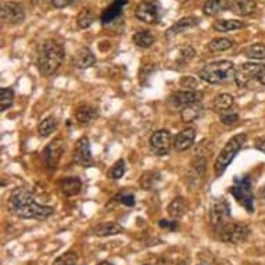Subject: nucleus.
Instances as JSON below:
<instances>
[{"label":"nucleus","mask_w":265,"mask_h":265,"mask_svg":"<svg viewBox=\"0 0 265 265\" xmlns=\"http://www.w3.org/2000/svg\"><path fill=\"white\" fill-rule=\"evenodd\" d=\"M64 150H66V143L62 137H57L46 146V149L43 151V158L49 170H56L57 164L62 160Z\"/></svg>","instance_id":"12"},{"label":"nucleus","mask_w":265,"mask_h":265,"mask_svg":"<svg viewBox=\"0 0 265 265\" xmlns=\"http://www.w3.org/2000/svg\"><path fill=\"white\" fill-rule=\"evenodd\" d=\"M133 42H135L136 46L142 49H147L150 46H153V43L156 42L154 35L151 34L150 31H137L133 35Z\"/></svg>","instance_id":"29"},{"label":"nucleus","mask_w":265,"mask_h":265,"mask_svg":"<svg viewBox=\"0 0 265 265\" xmlns=\"http://www.w3.org/2000/svg\"><path fill=\"white\" fill-rule=\"evenodd\" d=\"M97 117H99L97 109H95L93 106H89V104H82L75 111V118L81 124L93 123Z\"/></svg>","instance_id":"20"},{"label":"nucleus","mask_w":265,"mask_h":265,"mask_svg":"<svg viewBox=\"0 0 265 265\" xmlns=\"http://www.w3.org/2000/svg\"><path fill=\"white\" fill-rule=\"evenodd\" d=\"M120 201L125 205H128V207H132V205H135V196L133 195H123L120 198Z\"/></svg>","instance_id":"41"},{"label":"nucleus","mask_w":265,"mask_h":265,"mask_svg":"<svg viewBox=\"0 0 265 265\" xmlns=\"http://www.w3.org/2000/svg\"><path fill=\"white\" fill-rule=\"evenodd\" d=\"M123 226L120 224H116V222H103V224L97 225L95 229H93V233H95L96 236H100V238L114 236V235L123 233Z\"/></svg>","instance_id":"22"},{"label":"nucleus","mask_w":265,"mask_h":265,"mask_svg":"<svg viewBox=\"0 0 265 265\" xmlns=\"http://www.w3.org/2000/svg\"><path fill=\"white\" fill-rule=\"evenodd\" d=\"M199 22H200V20H199L198 17H193V15L181 18V20L178 21V22H175L172 27L168 28V31H167V38L171 39V38H174V36H177V35L182 34L185 31H188V29L198 27Z\"/></svg>","instance_id":"16"},{"label":"nucleus","mask_w":265,"mask_h":265,"mask_svg":"<svg viewBox=\"0 0 265 265\" xmlns=\"http://www.w3.org/2000/svg\"><path fill=\"white\" fill-rule=\"evenodd\" d=\"M231 221V207H229V203L221 199L215 203L212 204L210 210V222L212 225L214 229H217L219 226H222L226 222Z\"/></svg>","instance_id":"11"},{"label":"nucleus","mask_w":265,"mask_h":265,"mask_svg":"<svg viewBox=\"0 0 265 265\" xmlns=\"http://www.w3.org/2000/svg\"><path fill=\"white\" fill-rule=\"evenodd\" d=\"M178 265H188L185 261H181V263H178Z\"/></svg>","instance_id":"46"},{"label":"nucleus","mask_w":265,"mask_h":265,"mask_svg":"<svg viewBox=\"0 0 265 265\" xmlns=\"http://www.w3.org/2000/svg\"><path fill=\"white\" fill-rule=\"evenodd\" d=\"M74 161L75 164L81 165L83 168L92 167L93 160H92V149H90V142H89L88 137L83 136L75 143Z\"/></svg>","instance_id":"14"},{"label":"nucleus","mask_w":265,"mask_h":265,"mask_svg":"<svg viewBox=\"0 0 265 265\" xmlns=\"http://www.w3.org/2000/svg\"><path fill=\"white\" fill-rule=\"evenodd\" d=\"M97 265H113V264H110L109 261H102L100 264H97Z\"/></svg>","instance_id":"45"},{"label":"nucleus","mask_w":265,"mask_h":265,"mask_svg":"<svg viewBox=\"0 0 265 265\" xmlns=\"http://www.w3.org/2000/svg\"><path fill=\"white\" fill-rule=\"evenodd\" d=\"M246 57L252 60H264L265 59V45L263 43H254L245 50Z\"/></svg>","instance_id":"33"},{"label":"nucleus","mask_w":265,"mask_h":265,"mask_svg":"<svg viewBox=\"0 0 265 265\" xmlns=\"http://www.w3.org/2000/svg\"><path fill=\"white\" fill-rule=\"evenodd\" d=\"M81 0H52V4L56 7V8H64V7L71 6L74 3H78Z\"/></svg>","instance_id":"40"},{"label":"nucleus","mask_w":265,"mask_h":265,"mask_svg":"<svg viewBox=\"0 0 265 265\" xmlns=\"http://www.w3.org/2000/svg\"><path fill=\"white\" fill-rule=\"evenodd\" d=\"M233 45H235V42L229 39V38H215L207 45V48H208L210 52L217 53V52H225V50L231 49Z\"/></svg>","instance_id":"31"},{"label":"nucleus","mask_w":265,"mask_h":265,"mask_svg":"<svg viewBox=\"0 0 265 265\" xmlns=\"http://www.w3.org/2000/svg\"><path fill=\"white\" fill-rule=\"evenodd\" d=\"M167 211H168V215L172 219H179L188 212V204H186L184 198H175L168 204Z\"/></svg>","instance_id":"24"},{"label":"nucleus","mask_w":265,"mask_h":265,"mask_svg":"<svg viewBox=\"0 0 265 265\" xmlns=\"http://www.w3.org/2000/svg\"><path fill=\"white\" fill-rule=\"evenodd\" d=\"M264 68L265 66L259 64V63H245L242 67L235 71L233 79H235L238 86L246 88L252 79H257V76Z\"/></svg>","instance_id":"10"},{"label":"nucleus","mask_w":265,"mask_h":265,"mask_svg":"<svg viewBox=\"0 0 265 265\" xmlns=\"http://www.w3.org/2000/svg\"><path fill=\"white\" fill-rule=\"evenodd\" d=\"M1 20L11 25L22 24L25 20V10L20 3L6 1L1 4Z\"/></svg>","instance_id":"13"},{"label":"nucleus","mask_w":265,"mask_h":265,"mask_svg":"<svg viewBox=\"0 0 265 265\" xmlns=\"http://www.w3.org/2000/svg\"><path fill=\"white\" fill-rule=\"evenodd\" d=\"M256 147H257L260 151L265 153V137H261V139L257 140V143H256Z\"/></svg>","instance_id":"42"},{"label":"nucleus","mask_w":265,"mask_h":265,"mask_svg":"<svg viewBox=\"0 0 265 265\" xmlns=\"http://www.w3.org/2000/svg\"><path fill=\"white\" fill-rule=\"evenodd\" d=\"M196 139V130L195 128H186V130L181 131L175 139H174V149L177 151H186L193 146Z\"/></svg>","instance_id":"15"},{"label":"nucleus","mask_w":265,"mask_h":265,"mask_svg":"<svg viewBox=\"0 0 265 265\" xmlns=\"http://www.w3.org/2000/svg\"><path fill=\"white\" fill-rule=\"evenodd\" d=\"M201 111H203V107L200 103H193V104H189L184 109L181 110V118L185 124H191L195 123L198 120L199 117L201 116Z\"/></svg>","instance_id":"25"},{"label":"nucleus","mask_w":265,"mask_h":265,"mask_svg":"<svg viewBox=\"0 0 265 265\" xmlns=\"http://www.w3.org/2000/svg\"><path fill=\"white\" fill-rule=\"evenodd\" d=\"M8 210L14 215L24 219H48L53 212L55 208L49 205H42L36 203L34 195L24 188H18L10 195L8 199Z\"/></svg>","instance_id":"1"},{"label":"nucleus","mask_w":265,"mask_h":265,"mask_svg":"<svg viewBox=\"0 0 265 265\" xmlns=\"http://www.w3.org/2000/svg\"><path fill=\"white\" fill-rule=\"evenodd\" d=\"M243 27L245 24L238 20H217L212 22V28L217 32H231V31H236Z\"/></svg>","instance_id":"28"},{"label":"nucleus","mask_w":265,"mask_h":265,"mask_svg":"<svg viewBox=\"0 0 265 265\" xmlns=\"http://www.w3.org/2000/svg\"><path fill=\"white\" fill-rule=\"evenodd\" d=\"M233 96L229 95V93H221L219 96H217L212 102V110L215 113H224L226 110H231V107L233 106Z\"/></svg>","instance_id":"27"},{"label":"nucleus","mask_w":265,"mask_h":265,"mask_svg":"<svg viewBox=\"0 0 265 265\" xmlns=\"http://www.w3.org/2000/svg\"><path fill=\"white\" fill-rule=\"evenodd\" d=\"M218 235L219 240H222L225 243L229 245H239L242 242H245L249 238L250 229L245 224H239V222H226L222 226H219L217 229H214Z\"/></svg>","instance_id":"5"},{"label":"nucleus","mask_w":265,"mask_h":265,"mask_svg":"<svg viewBox=\"0 0 265 265\" xmlns=\"http://www.w3.org/2000/svg\"><path fill=\"white\" fill-rule=\"evenodd\" d=\"M14 102V92L10 88H1L0 89V111H6Z\"/></svg>","instance_id":"34"},{"label":"nucleus","mask_w":265,"mask_h":265,"mask_svg":"<svg viewBox=\"0 0 265 265\" xmlns=\"http://www.w3.org/2000/svg\"><path fill=\"white\" fill-rule=\"evenodd\" d=\"M160 181H161V174L158 171H147L140 177L139 185L142 186V189H144V191H151L160 184Z\"/></svg>","instance_id":"26"},{"label":"nucleus","mask_w":265,"mask_h":265,"mask_svg":"<svg viewBox=\"0 0 265 265\" xmlns=\"http://www.w3.org/2000/svg\"><path fill=\"white\" fill-rule=\"evenodd\" d=\"M95 63H96V57L89 48L79 49V50L76 52V55L74 56L75 67L81 68V69L90 68L92 66H95Z\"/></svg>","instance_id":"18"},{"label":"nucleus","mask_w":265,"mask_h":265,"mask_svg":"<svg viewBox=\"0 0 265 265\" xmlns=\"http://www.w3.org/2000/svg\"><path fill=\"white\" fill-rule=\"evenodd\" d=\"M57 127H59V123H57L56 117H48V118H45V120L39 124L38 132H39V135L41 136H49L57 131Z\"/></svg>","instance_id":"32"},{"label":"nucleus","mask_w":265,"mask_h":265,"mask_svg":"<svg viewBox=\"0 0 265 265\" xmlns=\"http://www.w3.org/2000/svg\"><path fill=\"white\" fill-rule=\"evenodd\" d=\"M238 121H239V114L236 111H229V110H226L224 113H221V123L224 124V125L231 127V125H235Z\"/></svg>","instance_id":"36"},{"label":"nucleus","mask_w":265,"mask_h":265,"mask_svg":"<svg viewBox=\"0 0 265 265\" xmlns=\"http://www.w3.org/2000/svg\"><path fill=\"white\" fill-rule=\"evenodd\" d=\"M66 57V52L60 43L53 39H48L41 45L38 56V69L43 76H50L62 67Z\"/></svg>","instance_id":"2"},{"label":"nucleus","mask_w":265,"mask_h":265,"mask_svg":"<svg viewBox=\"0 0 265 265\" xmlns=\"http://www.w3.org/2000/svg\"><path fill=\"white\" fill-rule=\"evenodd\" d=\"M231 7V0H208L205 1L203 7V11L205 15H217V14L222 13L226 8Z\"/></svg>","instance_id":"23"},{"label":"nucleus","mask_w":265,"mask_h":265,"mask_svg":"<svg viewBox=\"0 0 265 265\" xmlns=\"http://www.w3.org/2000/svg\"><path fill=\"white\" fill-rule=\"evenodd\" d=\"M232 13L238 14V15H250L256 11L257 4L254 0H231V7Z\"/></svg>","instance_id":"19"},{"label":"nucleus","mask_w":265,"mask_h":265,"mask_svg":"<svg viewBox=\"0 0 265 265\" xmlns=\"http://www.w3.org/2000/svg\"><path fill=\"white\" fill-rule=\"evenodd\" d=\"M160 226H161L163 229H170V231H178V228H179V225H178L175 219H174V221L161 219V221H160Z\"/></svg>","instance_id":"39"},{"label":"nucleus","mask_w":265,"mask_h":265,"mask_svg":"<svg viewBox=\"0 0 265 265\" xmlns=\"http://www.w3.org/2000/svg\"><path fill=\"white\" fill-rule=\"evenodd\" d=\"M128 3V0H114L107 8H104L102 13V22L104 25L111 24L113 21H116L121 14H123L124 6Z\"/></svg>","instance_id":"17"},{"label":"nucleus","mask_w":265,"mask_h":265,"mask_svg":"<svg viewBox=\"0 0 265 265\" xmlns=\"http://www.w3.org/2000/svg\"><path fill=\"white\" fill-rule=\"evenodd\" d=\"M124 174H125V163H124V160H118L111 167V170L109 171V178H111V179H120V178L124 177Z\"/></svg>","instance_id":"35"},{"label":"nucleus","mask_w":265,"mask_h":265,"mask_svg":"<svg viewBox=\"0 0 265 265\" xmlns=\"http://www.w3.org/2000/svg\"><path fill=\"white\" fill-rule=\"evenodd\" d=\"M179 85L186 89H196L199 85V81L193 76H182L181 81H179Z\"/></svg>","instance_id":"38"},{"label":"nucleus","mask_w":265,"mask_h":265,"mask_svg":"<svg viewBox=\"0 0 265 265\" xmlns=\"http://www.w3.org/2000/svg\"><path fill=\"white\" fill-rule=\"evenodd\" d=\"M235 71L236 68L233 63L229 60H221V62H214L204 66L199 71V78L211 85H219L233 78Z\"/></svg>","instance_id":"3"},{"label":"nucleus","mask_w":265,"mask_h":265,"mask_svg":"<svg viewBox=\"0 0 265 265\" xmlns=\"http://www.w3.org/2000/svg\"><path fill=\"white\" fill-rule=\"evenodd\" d=\"M150 150L156 156H167L170 153L171 147H174V139L170 131L160 130L156 131L153 135L150 136Z\"/></svg>","instance_id":"8"},{"label":"nucleus","mask_w":265,"mask_h":265,"mask_svg":"<svg viewBox=\"0 0 265 265\" xmlns=\"http://www.w3.org/2000/svg\"><path fill=\"white\" fill-rule=\"evenodd\" d=\"M199 265H207V264H199Z\"/></svg>","instance_id":"47"},{"label":"nucleus","mask_w":265,"mask_h":265,"mask_svg":"<svg viewBox=\"0 0 265 265\" xmlns=\"http://www.w3.org/2000/svg\"><path fill=\"white\" fill-rule=\"evenodd\" d=\"M257 81H259L261 85H264L265 86V68L261 71V72H260L259 76H257Z\"/></svg>","instance_id":"43"},{"label":"nucleus","mask_w":265,"mask_h":265,"mask_svg":"<svg viewBox=\"0 0 265 265\" xmlns=\"http://www.w3.org/2000/svg\"><path fill=\"white\" fill-rule=\"evenodd\" d=\"M76 263V254H72V253H67L62 256L60 259L56 260L55 265H75Z\"/></svg>","instance_id":"37"},{"label":"nucleus","mask_w":265,"mask_h":265,"mask_svg":"<svg viewBox=\"0 0 265 265\" xmlns=\"http://www.w3.org/2000/svg\"><path fill=\"white\" fill-rule=\"evenodd\" d=\"M231 195L245 207L247 212H254V195L249 178H236L231 186Z\"/></svg>","instance_id":"6"},{"label":"nucleus","mask_w":265,"mask_h":265,"mask_svg":"<svg viewBox=\"0 0 265 265\" xmlns=\"http://www.w3.org/2000/svg\"><path fill=\"white\" fill-rule=\"evenodd\" d=\"M260 198L265 199V186L261 189V191H260Z\"/></svg>","instance_id":"44"},{"label":"nucleus","mask_w":265,"mask_h":265,"mask_svg":"<svg viewBox=\"0 0 265 265\" xmlns=\"http://www.w3.org/2000/svg\"><path fill=\"white\" fill-rule=\"evenodd\" d=\"M93 21H95V13L90 7L82 8V11L76 17V24L82 29H86V28L90 27L93 24Z\"/></svg>","instance_id":"30"},{"label":"nucleus","mask_w":265,"mask_h":265,"mask_svg":"<svg viewBox=\"0 0 265 265\" xmlns=\"http://www.w3.org/2000/svg\"><path fill=\"white\" fill-rule=\"evenodd\" d=\"M82 189V182L79 178L76 177H69L66 178L64 181H62L60 184V191L64 196L67 198H72L75 195H78Z\"/></svg>","instance_id":"21"},{"label":"nucleus","mask_w":265,"mask_h":265,"mask_svg":"<svg viewBox=\"0 0 265 265\" xmlns=\"http://www.w3.org/2000/svg\"><path fill=\"white\" fill-rule=\"evenodd\" d=\"M203 99V93L196 89H186V90H178L168 97V104L172 109H184L193 103H200Z\"/></svg>","instance_id":"9"},{"label":"nucleus","mask_w":265,"mask_h":265,"mask_svg":"<svg viewBox=\"0 0 265 265\" xmlns=\"http://www.w3.org/2000/svg\"><path fill=\"white\" fill-rule=\"evenodd\" d=\"M163 15V8L161 4L157 0H146L139 3L135 8V17L142 22L154 25L158 24Z\"/></svg>","instance_id":"7"},{"label":"nucleus","mask_w":265,"mask_h":265,"mask_svg":"<svg viewBox=\"0 0 265 265\" xmlns=\"http://www.w3.org/2000/svg\"><path fill=\"white\" fill-rule=\"evenodd\" d=\"M246 140H247V135L246 133H239L231 137L226 144L224 146V149L219 151L217 160L214 163V171H215V175H222L225 170L229 167V164L233 161V158L236 157L239 151L242 150V147L245 146Z\"/></svg>","instance_id":"4"}]
</instances>
